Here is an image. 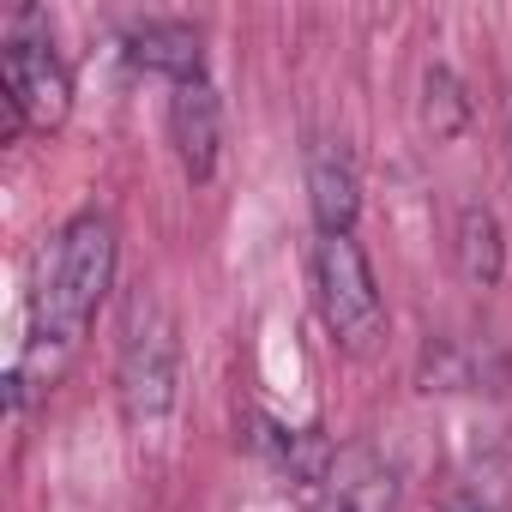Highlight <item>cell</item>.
Instances as JSON below:
<instances>
[{
  "label": "cell",
  "mask_w": 512,
  "mask_h": 512,
  "mask_svg": "<svg viewBox=\"0 0 512 512\" xmlns=\"http://www.w3.org/2000/svg\"><path fill=\"white\" fill-rule=\"evenodd\" d=\"M308 199H314V223L320 235H350L356 229V211H362V187H356V163L320 139L308 151Z\"/></svg>",
  "instance_id": "52a82bcc"
},
{
  "label": "cell",
  "mask_w": 512,
  "mask_h": 512,
  "mask_svg": "<svg viewBox=\"0 0 512 512\" xmlns=\"http://www.w3.org/2000/svg\"><path fill=\"white\" fill-rule=\"evenodd\" d=\"M175 362H181V338H175V314L157 290H139L127 302L121 320V410L127 422H157L175 404Z\"/></svg>",
  "instance_id": "7a4b0ae2"
},
{
  "label": "cell",
  "mask_w": 512,
  "mask_h": 512,
  "mask_svg": "<svg viewBox=\"0 0 512 512\" xmlns=\"http://www.w3.org/2000/svg\"><path fill=\"white\" fill-rule=\"evenodd\" d=\"M392 500H398V476L374 446H350L332 458L320 512H392Z\"/></svg>",
  "instance_id": "8992f818"
},
{
  "label": "cell",
  "mask_w": 512,
  "mask_h": 512,
  "mask_svg": "<svg viewBox=\"0 0 512 512\" xmlns=\"http://www.w3.org/2000/svg\"><path fill=\"white\" fill-rule=\"evenodd\" d=\"M0 85H7V115L13 127H61L73 109V79L67 61L55 55V37L37 7L13 13L7 43H0Z\"/></svg>",
  "instance_id": "3957f363"
},
{
  "label": "cell",
  "mask_w": 512,
  "mask_h": 512,
  "mask_svg": "<svg viewBox=\"0 0 512 512\" xmlns=\"http://www.w3.org/2000/svg\"><path fill=\"white\" fill-rule=\"evenodd\" d=\"M127 55L151 73H169L175 85H193L205 79V43L193 25H169V19H151V25H133L127 31Z\"/></svg>",
  "instance_id": "ba28073f"
},
{
  "label": "cell",
  "mask_w": 512,
  "mask_h": 512,
  "mask_svg": "<svg viewBox=\"0 0 512 512\" xmlns=\"http://www.w3.org/2000/svg\"><path fill=\"white\" fill-rule=\"evenodd\" d=\"M109 278H115V223L103 211H79L55 235V253H43V266H37V290H31L37 344L73 350L85 338L97 302L109 296Z\"/></svg>",
  "instance_id": "6da1fadb"
},
{
  "label": "cell",
  "mask_w": 512,
  "mask_h": 512,
  "mask_svg": "<svg viewBox=\"0 0 512 512\" xmlns=\"http://www.w3.org/2000/svg\"><path fill=\"white\" fill-rule=\"evenodd\" d=\"M464 121H470V97H464L458 73L452 67H428V79H422V127L434 139H458Z\"/></svg>",
  "instance_id": "30bf717a"
},
{
  "label": "cell",
  "mask_w": 512,
  "mask_h": 512,
  "mask_svg": "<svg viewBox=\"0 0 512 512\" xmlns=\"http://www.w3.org/2000/svg\"><path fill=\"white\" fill-rule=\"evenodd\" d=\"M169 139H175V157H181V175L199 187L217 175V145H223V109H217V91L205 79L193 85H175L169 97Z\"/></svg>",
  "instance_id": "5b68a950"
},
{
  "label": "cell",
  "mask_w": 512,
  "mask_h": 512,
  "mask_svg": "<svg viewBox=\"0 0 512 512\" xmlns=\"http://www.w3.org/2000/svg\"><path fill=\"white\" fill-rule=\"evenodd\" d=\"M314 302H320V320L332 332L338 350L350 356H368L380 326H386V308H380V284H374V266L356 235H320L314 247Z\"/></svg>",
  "instance_id": "277c9868"
},
{
  "label": "cell",
  "mask_w": 512,
  "mask_h": 512,
  "mask_svg": "<svg viewBox=\"0 0 512 512\" xmlns=\"http://www.w3.org/2000/svg\"><path fill=\"white\" fill-rule=\"evenodd\" d=\"M458 266L476 290H494L506 272V241H500V217L488 205H464L458 211Z\"/></svg>",
  "instance_id": "9c48e42d"
}]
</instances>
